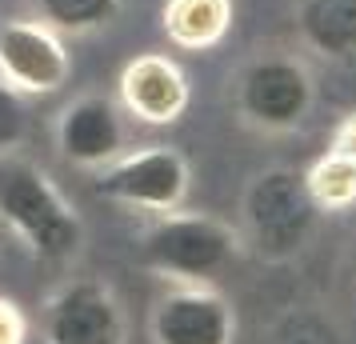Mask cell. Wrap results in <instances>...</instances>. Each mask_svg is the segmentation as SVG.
Segmentation results:
<instances>
[{"mask_svg":"<svg viewBox=\"0 0 356 344\" xmlns=\"http://www.w3.org/2000/svg\"><path fill=\"white\" fill-rule=\"evenodd\" d=\"M0 224L36 261L65 264L84 245V220L33 161H0Z\"/></svg>","mask_w":356,"mask_h":344,"instance_id":"6da1fadb","label":"cell"},{"mask_svg":"<svg viewBox=\"0 0 356 344\" xmlns=\"http://www.w3.org/2000/svg\"><path fill=\"white\" fill-rule=\"evenodd\" d=\"M241 245L244 236L220 216L172 208L140 232L136 256L172 284H212L241 256Z\"/></svg>","mask_w":356,"mask_h":344,"instance_id":"7a4b0ae2","label":"cell"},{"mask_svg":"<svg viewBox=\"0 0 356 344\" xmlns=\"http://www.w3.org/2000/svg\"><path fill=\"white\" fill-rule=\"evenodd\" d=\"M312 100H316V81L305 56L296 52H260L232 81L236 116L248 129L268 136L296 132L312 113Z\"/></svg>","mask_w":356,"mask_h":344,"instance_id":"3957f363","label":"cell"},{"mask_svg":"<svg viewBox=\"0 0 356 344\" xmlns=\"http://www.w3.org/2000/svg\"><path fill=\"white\" fill-rule=\"evenodd\" d=\"M188 161L180 148L168 145H145V148H124L113 164H104L97 177V197L140 208V213H172L188 197Z\"/></svg>","mask_w":356,"mask_h":344,"instance_id":"277c9868","label":"cell"},{"mask_svg":"<svg viewBox=\"0 0 356 344\" xmlns=\"http://www.w3.org/2000/svg\"><path fill=\"white\" fill-rule=\"evenodd\" d=\"M72 56L65 36L44 20H4L0 24V81L20 97H52L68 84Z\"/></svg>","mask_w":356,"mask_h":344,"instance_id":"5b68a950","label":"cell"},{"mask_svg":"<svg viewBox=\"0 0 356 344\" xmlns=\"http://www.w3.org/2000/svg\"><path fill=\"white\" fill-rule=\"evenodd\" d=\"M312 213L316 208L305 193V181L292 172H264L252 181L248 197H244L248 240L268 256H284L292 248H300Z\"/></svg>","mask_w":356,"mask_h":344,"instance_id":"8992f818","label":"cell"},{"mask_svg":"<svg viewBox=\"0 0 356 344\" xmlns=\"http://www.w3.org/2000/svg\"><path fill=\"white\" fill-rule=\"evenodd\" d=\"M124 309L100 280H68L44 304L49 344H124Z\"/></svg>","mask_w":356,"mask_h":344,"instance_id":"52a82bcc","label":"cell"},{"mask_svg":"<svg viewBox=\"0 0 356 344\" xmlns=\"http://www.w3.org/2000/svg\"><path fill=\"white\" fill-rule=\"evenodd\" d=\"M152 344H232L236 312L212 284H172L148 316Z\"/></svg>","mask_w":356,"mask_h":344,"instance_id":"ba28073f","label":"cell"},{"mask_svg":"<svg viewBox=\"0 0 356 344\" xmlns=\"http://www.w3.org/2000/svg\"><path fill=\"white\" fill-rule=\"evenodd\" d=\"M129 145L124 136V120H120V104L100 92L76 97L65 113L56 116V148L68 164L76 168H104L113 164Z\"/></svg>","mask_w":356,"mask_h":344,"instance_id":"9c48e42d","label":"cell"},{"mask_svg":"<svg viewBox=\"0 0 356 344\" xmlns=\"http://www.w3.org/2000/svg\"><path fill=\"white\" fill-rule=\"evenodd\" d=\"M120 108L140 124H177L188 108V76L172 56L145 52L120 72Z\"/></svg>","mask_w":356,"mask_h":344,"instance_id":"30bf717a","label":"cell"},{"mask_svg":"<svg viewBox=\"0 0 356 344\" xmlns=\"http://www.w3.org/2000/svg\"><path fill=\"white\" fill-rule=\"evenodd\" d=\"M300 44L328 60H356V0H296Z\"/></svg>","mask_w":356,"mask_h":344,"instance_id":"8fae6325","label":"cell"},{"mask_svg":"<svg viewBox=\"0 0 356 344\" xmlns=\"http://www.w3.org/2000/svg\"><path fill=\"white\" fill-rule=\"evenodd\" d=\"M232 28V0H168L164 36L184 52H209Z\"/></svg>","mask_w":356,"mask_h":344,"instance_id":"7c38bea8","label":"cell"},{"mask_svg":"<svg viewBox=\"0 0 356 344\" xmlns=\"http://www.w3.org/2000/svg\"><path fill=\"white\" fill-rule=\"evenodd\" d=\"M300 181H305V193L316 213H348L356 204V161L340 156L332 148L308 164Z\"/></svg>","mask_w":356,"mask_h":344,"instance_id":"4fadbf2b","label":"cell"},{"mask_svg":"<svg viewBox=\"0 0 356 344\" xmlns=\"http://www.w3.org/2000/svg\"><path fill=\"white\" fill-rule=\"evenodd\" d=\"M124 0H36L40 20L60 36H84L113 24Z\"/></svg>","mask_w":356,"mask_h":344,"instance_id":"5bb4252c","label":"cell"},{"mask_svg":"<svg viewBox=\"0 0 356 344\" xmlns=\"http://www.w3.org/2000/svg\"><path fill=\"white\" fill-rule=\"evenodd\" d=\"M24 129H29V113H24V97L13 92L8 84L0 81V152L17 148L24 140Z\"/></svg>","mask_w":356,"mask_h":344,"instance_id":"9a60e30c","label":"cell"},{"mask_svg":"<svg viewBox=\"0 0 356 344\" xmlns=\"http://www.w3.org/2000/svg\"><path fill=\"white\" fill-rule=\"evenodd\" d=\"M29 336V325H24V312L0 296V344H24Z\"/></svg>","mask_w":356,"mask_h":344,"instance_id":"2e32d148","label":"cell"},{"mask_svg":"<svg viewBox=\"0 0 356 344\" xmlns=\"http://www.w3.org/2000/svg\"><path fill=\"white\" fill-rule=\"evenodd\" d=\"M332 152H340V156L356 161V113H348L337 124V132H332Z\"/></svg>","mask_w":356,"mask_h":344,"instance_id":"e0dca14e","label":"cell"}]
</instances>
